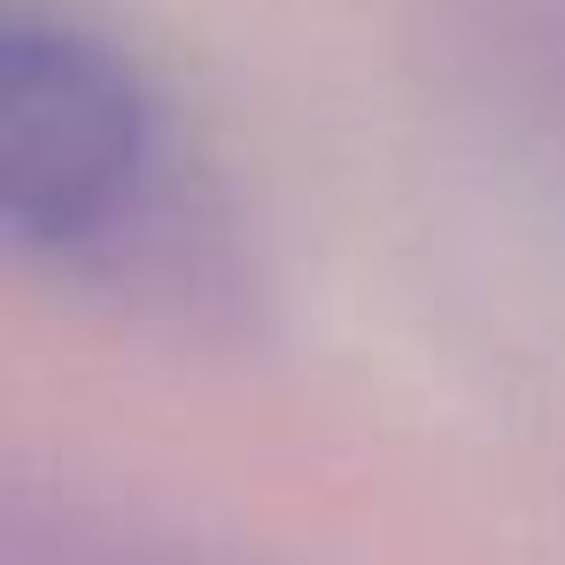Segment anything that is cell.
<instances>
[{
	"mask_svg": "<svg viewBox=\"0 0 565 565\" xmlns=\"http://www.w3.org/2000/svg\"><path fill=\"white\" fill-rule=\"evenodd\" d=\"M171 117L94 24L9 0L0 17V233L63 279H156L179 248Z\"/></svg>",
	"mask_w": 565,
	"mask_h": 565,
	"instance_id": "cell-1",
	"label": "cell"
}]
</instances>
